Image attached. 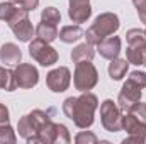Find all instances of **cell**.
I'll return each instance as SVG.
<instances>
[{
  "instance_id": "18",
  "label": "cell",
  "mask_w": 146,
  "mask_h": 144,
  "mask_svg": "<svg viewBox=\"0 0 146 144\" xmlns=\"http://www.w3.org/2000/svg\"><path fill=\"white\" fill-rule=\"evenodd\" d=\"M127 68H129L127 59H121V58L117 56V58L110 59V65H109V68H107V71H109V76L114 81H119V80H122V78L126 76Z\"/></svg>"
},
{
  "instance_id": "32",
  "label": "cell",
  "mask_w": 146,
  "mask_h": 144,
  "mask_svg": "<svg viewBox=\"0 0 146 144\" xmlns=\"http://www.w3.org/2000/svg\"><path fill=\"white\" fill-rule=\"evenodd\" d=\"M145 34H146V29H145Z\"/></svg>"
},
{
  "instance_id": "12",
  "label": "cell",
  "mask_w": 146,
  "mask_h": 144,
  "mask_svg": "<svg viewBox=\"0 0 146 144\" xmlns=\"http://www.w3.org/2000/svg\"><path fill=\"white\" fill-rule=\"evenodd\" d=\"M14 76L19 88H34L39 81V71L31 63H19L14 70Z\"/></svg>"
},
{
  "instance_id": "23",
  "label": "cell",
  "mask_w": 146,
  "mask_h": 144,
  "mask_svg": "<svg viewBox=\"0 0 146 144\" xmlns=\"http://www.w3.org/2000/svg\"><path fill=\"white\" fill-rule=\"evenodd\" d=\"M41 20L42 22H48V24H54L58 26L61 22V14L56 7H46L42 12H41Z\"/></svg>"
},
{
  "instance_id": "9",
  "label": "cell",
  "mask_w": 146,
  "mask_h": 144,
  "mask_svg": "<svg viewBox=\"0 0 146 144\" xmlns=\"http://www.w3.org/2000/svg\"><path fill=\"white\" fill-rule=\"evenodd\" d=\"M100 122L107 132L122 131V110L114 100H104L100 104Z\"/></svg>"
},
{
  "instance_id": "3",
  "label": "cell",
  "mask_w": 146,
  "mask_h": 144,
  "mask_svg": "<svg viewBox=\"0 0 146 144\" xmlns=\"http://www.w3.org/2000/svg\"><path fill=\"white\" fill-rule=\"evenodd\" d=\"M49 120H51L49 114L44 112V110H39V108L29 112V114H26V115H22V117L19 119V122H17L19 136L24 137L27 143L31 144L33 139L37 136V132H39Z\"/></svg>"
},
{
  "instance_id": "27",
  "label": "cell",
  "mask_w": 146,
  "mask_h": 144,
  "mask_svg": "<svg viewBox=\"0 0 146 144\" xmlns=\"http://www.w3.org/2000/svg\"><path fill=\"white\" fill-rule=\"evenodd\" d=\"M127 80H131L133 83L139 85L141 88H146V73L145 71H131Z\"/></svg>"
},
{
  "instance_id": "26",
  "label": "cell",
  "mask_w": 146,
  "mask_h": 144,
  "mask_svg": "<svg viewBox=\"0 0 146 144\" xmlns=\"http://www.w3.org/2000/svg\"><path fill=\"white\" fill-rule=\"evenodd\" d=\"M75 143L76 144H97L99 139H97V136H95L94 132H90V131H82V132H78V134L75 136Z\"/></svg>"
},
{
  "instance_id": "10",
  "label": "cell",
  "mask_w": 146,
  "mask_h": 144,
  "mask_svg": "<svg viewBox=\"0 0 146 144\" xmlns=\"http://www.w3.org/2000/svg\"><path fill=\"white\" fill-rule=\"evenodd\" d=\"M141 97H143V88L136 83H133L131 80H127L121 92H119V97H117V105L122 110V114H127V112H133L134 108L138 107V104L141 102Z\"/></svg>"
},
{
  "instance_id": "16",
  "label": "cell",
  "mask_w": 146,
  "mask_h": 144,
  "mask_svg": "<svg viewBox=\"0 0 146 144\" xmlns=\"http://www.w3.org/2000/svg\"><path fill=\"white\" fill-rule=\"evenodd\" d=\"M126 59H127L129 65H143V66H146V42L127 44Z\"/></svg>"
},
{
  "instance_id": "14",
  "label": "cell",
  "mask_w": 146,
  "mask_h": 144,
  "mask_svg": "<svg viewBox=\"0 0 146 144\" xmlns=\"http://www.w3.org/2000/svg\"><path fill=\"white\" fill-rule=\"evenodd\" d=\"M92 15V5L90 2H70V9H68V17L73 22L82 24L87 22Z\"/></svg>"
},
{
  "instance_id": "4",
  "label": "cell",
  "mask_w": 146,
  "mask_h": 144,
  "mask_svg": "<svg viewBox=\"0 0 146 144\" xmlns=\"http://www.w3.org/2000/svg\"><path fill=\"white\" fill-rule=\"evenodd\" d=\"M7 24H9L10 31L14 32L15 39H19L21 42H29L36 36V29L33 27V22L29 19V10H26L22 7H17L15 14L12 15V19Z\"/></svg>"
},
{
  "instance_id": "28",
  "label": "cell",
  "mask_w": 146,
  "mask_h": 144,
  "mask_svg": "<svg viewBox=\"0 0 146 144\" xmlns=\"http://www.w3.org/2000/svg\"><path fill=\"white\" fill-rule=\"evenodd\" d=\"M9 2H12L14 5H17V7H22V9H26V10H34L37 9V5H39V0H9Z\"/></svg>"
},
{
  "instance_id": "11",
  "label": "cell",
  "mask_w": 146,
  "mask_h": 144,
  "mask_svg": "<svg viewBox=\"0 0 146 144\" xmlns=\"http://www.w3.org/2000/svg\"><path fill=\"white\" fill-rule=\"evenodd\" d=\"M72 83V71L66 68V66H60V68H54L46 75V85L51 92L54 93H63L68 90Z\"/></svg>"
},
{
  "instance_id": "13",
  "label": "cell",
  "mask_w": 146,
  "mask_h": 144,
  "mask_svg": "<svg viewBox=\"0 0 146 144\" xmlns=\"http://www.w3.org/2000/svg\"><path fill=\"white\" fill-rule=\"evenodd\" d=\"M97 51H99V54L102 56V58H106V59H114V58H117L119 56V53H121V39L117 36H109L106 37V39H102L99 44H97Z\"/></svg>"
},
{
  "instance_id": "30",
  "label": "cell",
  "mask_w": 146,
  "mask_h": 144,
  "mask_svg": "<svg viewBox=\"0 0 146 144\" xmlns=\"http://www.w3.org/2000/svg\"><path fill=\"white\" fill-rule=\"evenodd\" d=\"M3 122H10V117H9V108L3 104H0V124Z\"/></svg>"
},
{
  "instance_id": "25",
  "label": "cell",
  "mask_w": 146,
  "mask_h": 144,
  "mask_svg": "<svg viewBox=\"0 0 146 144\" xmlns=\"http://www.w3.org/2000/svg\"><path fill=\"white\" fill-rule=\"evenodd\" d=\"M126 41H127V44H139V42H146V34L145 31H141V29H129L127 32H126Z\"/></svg>"
},
{
  "instance_id": "24",
  "label": "cell",
  "mask_w": 146,
  "mask_h": 144,
  "mask_svg": "<svg viewBox=\"0 0 146 144\" xmlns=\"http://www.w3.org/2000/svg\"><path fill=\"white\" fill-rule=\"evenodd\" d=\"M15 10H17V5H14L12 2H2L0 3V20L9 22L12 15L15 14Z\"/></svg>"
},
{
  "instance_id": "2",
  "label": "cell",
  "mask_w": 146,
  "mask_h": 144,
  "mask_svg": "<svg viewBox=\"0 0 146 144\" xmlns=\"http://www.w3.org/2000/svg\"><path fill=\"white\" fill-rule=\"evenodd\" d=\"M119 27H121V22H119L117 14H114V12H104V14H100V15L95 17L94 24L87 29V32L83 34V37L92 46H97L102 39L115 34Z\"/></svg>"
},
{
  "instance_id": "15",
  "label": "cell",
  "mask_w": 146,
  "mask_h": 144,
  "mask_svg": "<svg viewBox=\"0 0 146 144\" xmlns=\"http://www.w3.org/2000/svg\"><path fill=\"white\" fill-rule=\"evenodd\" d=\"M22 59V51L17 44L14 42H5L0 48V61L5 65H19Z\"/></svg>"
},
{
  "instance_id": "1",
  "label": "cell",
  "mask_w": 146,
  "mask_h": 144,
  "mask_svg": "<svg viewBox=\"0 0 146 144\" xmlns=\"http://www.w3.org/2000/svg\"><path fill=\"white\" fill-rule=\"evenodd\" d=\"M97 108H99V98L90 92H82L80 97H68L63 102V114L70 120H73V124L78 129L92 127Z\"/></svg>"
},
{
  "instance_id": "8",
  "label": "cell",
  "mask_w": 146,
  "mask_h": 144,
  "mask_svg": "<svg viewBox=\"0 0 146 144\" xmlns=\"http://www.w3.org/2000/svg\"><path fill=\"white\" fill-rule=\"evenodd\" d=\"M122 131L127 132V137L122 141V144L127 143L143 144L146 141V122H143L134 112L122 114Z\"/></svg>"
},
{
  "instance_id": "19",
  "label": "cell",
  "mask_w": 146,
  "mask_h": 144,
  "mask_svg": "<svg viewBox=\"0 0 146 144\" xmlns=\"http://www.w3.org/2000/svg\"><path fill=\"white\" fill-rule=\"evenodd\" d=\"M83 29L78 26V24H75V26H65V27H61V31H60V34L58 37L63 41V42H66V44H73V42H76L78 39H82L83 37Z\"/></svg>"
},
{
  "instance_id": "31",
  "label": "cell",
  "mask_w": 146,
  "mask_h": 144,
  "mask_svg": "<svg viewBox=\"0 0 146 144\" xmlns=\"http://www.w3.org/2000/svg\"><path fill=\"white\" fill-rule=\"evenodd\" d=\"M70 2H88V0H70Z\"/></svg>"
},
{
  "instance_id": "6",
  "label": "cell",
  "mask_w": 146,
  "mask_h": 144,
  "mask_svg": "<svg viewBox=\"0 0 146 144\" xmlns=\"http://www.w3.org/2000/svg\"><path fill=\"white\" fill-rule=\"evenodd\" d=\"M99 83V71L92 61H80L73 73V85L78 92H90Z\"/></svg>"
},
{
  "instance_id": "17",
  "label": "cell",
  "mask_w": 146,
  "mask_h": 144,
  "mask_svg": "<svg viewBox=\"0 0 146 144\" xmlns=\"http://www.w3.org/2000/svg\"><path fill=\"white\" fill-rule=\"evenodd\" d=\"M94 56H95V49L90 42H82V44L75 46L72 49V54H70V58L75 65L80 61H92Z\"/></svg>"
},
{
  "instance_id": "29",
  "label": "cell",
  "mask_w": 146,
  "mask_h": 144,
  "mask_svg": "<svg viewBox=\"0 0 146 144\" xmlns=\"http://www.w3.org/2000/svg\"><path fill=\"white\" fill-rule=\"evenodd\" d=\"M134 7H136V12H138V17L139 20L146 24V0H133Z\"/></svg>"
},
{
  "instance_id": "7",
  "label": "cell",
  "mask_w": 146,
  "mask_h": 144,
  "mask_svg": "<svg viewBox=\"0 0 146 144\" xmlns=\"http://www.w3.org/2000/svg\"><path fill=\"white\" fill-rule=\"evenodd\" d=\"M29 54L41 66H53L54 63H58V58H60L58 51L49 42H46L39 37L29 41Z\"/></svg>"
},
{
  "instance_id": "21",
  "label": "cell",
  "mask_w": 146,
  "mask_h": 144,
  "mask_svg": "<svg viewBox=\"0 0 146 144\" xmlns=\"http://www.w3.org/2000/svg\"><path fill=\"white\" fill-rule=\"evenodd\" d=\"M17 88V83H15V76L12 70H7L3 66H0V90H5V92H14Z\"/></svg>"
},
{
  "instance_id": "22",
  "label": "cell",
  "mask_w": 146,
  "mask_h": 144,
  "mask_svg": "<svg viewBox=\"0 0 146 144\" xmlns=\"http://www.w3.org/2000/svg\"><path fill=\"white\" fill-rule=\"evenodd\" d=\"M0 143H3V144L17 143V136H15V131L12 129L10 122L0 124Z\"/></svg>"
},
{
  "instance_id": "20",
  "label": "cell",
  "mask_w": 146,
  "mask_h": 144,
  "mask_svg": "<svg viewBox=\"0 0 146 144\" xmlns=\"http://www.w3.org/2000/svg\"><path fill=\"white\" fill-rule=\"evenodd\" d=\"M58 34H60V31H58V27L54 24H48V22L41 20L36 27V37L46 41V42H53L58 37Z\"/></svg>"
},
{
  "instance_id": "5",
  "label": "cell",
  "mask_w": 146,
  "mask_h": 144,
  "mask_svg": "<svg viewBox=\"0 0 146 144\" xmlns=\"http://www.w3.org/2000/svg\"><path fill=\"white\" fill-rule=\"evenodd\" d=\"M72 137H70V132H68V127L63 126V124H56L53 120H49L39 132L37 136L33 139L31 144H70Z\"/></svg>"
}]
</instances>
